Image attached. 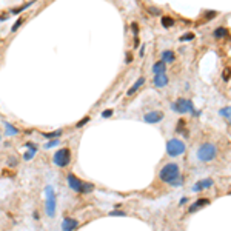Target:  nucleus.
Wrapping results in <instances>:
<instances>
[{"label": "nucleus", "instance_id": "1", "mask_svg": "<svg viewBox=\"0 0 231 231\" xmlns=\"http://www.w3.org/2000/svg\"><path fill=\"white\" fill-rule=\"evenodd\" d=\"M160 180L165 182V184H170L173 186H180L182 185V177H180V170L177 163H168L165 165L159 173Z\"/></svg>", "mask_w": 231, "mask_h": 231}, {"label": "nucleus", "instance_id": "27", "mask_svg": "<svg viewBox=\"0 0 231 231\" xmlns=\"http://www.w3.org/2000/svg\"><path fill=\"white\" fill-rule=\"evenodd\" d=\"M88 122H89V117H88V116H85L82 120H79V122L76 123V126H77V128H82V126L85 125V123H88Z\"/></svg>", "mask_w": 231, "mask_h": 231}, {"label": "nucleus", "instance_id": "20", "mask_svg": "<svg viewBox=\"0 0 231 231\" xmlns=\"http://www.w3.org/2000/svg\"><path fill=\"white\" fill-rule=\"evenodd\" d=\"M173 25H174L173 17H170V15H162V26L163 28H171Z\"/></svg>", "mask_w": 231, "mask_h": 231}, {"label": "nucleus", "instance_id": "24", "mask_svg": "<svg viewBox=\"0 0 231 231\" xmlns=\"http://www.w3.org/2000/svg\"><path fill=\"white\" fill-rule=\"evenodd\" d=\"M193 39H194V34H193V33H186V34L182 36L179 40H180V42H190V40H193Z\"/></svg>", "mask_w": 231, "mask_h": 231}, {"label": "nucleus", "instance_id": "21", "mask_svg": "<svg viewBox=\"0 0 231 231\" xmlns=\"http://www.w3.org/2000/svg\"><path fill=\"white\" fill-rule=\"evenodd\" d=\"M42 136L46 137L48 140H50V139H56V137H60L62 136V130H57V131H52V133H43Z\"/></svg>", "mask_w": 231, "mask_h": 231}, {"label": "nucleus", "instance_id": "25", "mask_svg": "<svg viewBox=\"0 0 231 231\" xmlns=\"http://www.w3.org/2000/svg\"><path fill=\"white\" fill-rule=\"evenodd\" d=\"M33 5V2H29V3H26V5H22V6H19V8H15V9H13V14H19L20 11H23L25 8H28V6H31Z\"/></svg>", "mask_w": 231, "mask_h": 231}, {"label": "nucleus", "instance_id": "8", "mask_svg": "<svg viewBox=\"0 0 231 231\" xmlns=\"http://www.w3.org/2000/svg\"><path fill=\"white\" fill-rule=\"evenodd\" d=\"M163 112L162 111H149V112H147V114L143 116V120L147 122V123H157V122H160L163 119Z\"/></svg>", "mask_w": 231, "mask_h": 231}, {"label": "nucleus", "instance_id": "28", "mask_svg": "<svg viewBox=\"0 0 231 231\" xmlns=\"http://www.w3.org/2000/svg\"><path fill=\"white\" fill-rule=\"evenodd\" d=\"M57 145H59V140H57V139H54V140H50V142H48V143L45 145V148H46V149H50V148L57 147Z\"/></svg>", "mask_w": 231, "mask_h": 231}, {"label": "nucleus", "instance_id": "7", "mask_svg": "<svg viewBox=\"0 0 231 231\" xmlns=\"http://www.w3.org/2000/svg\"><path fill=\"white\" fill-rule=\"evenodd\" d=\"M52 162L57 166H60V168L68 166L69 162H71V151H69V148H62L59 151H56L54 157H52Z\"/></svg>", "mask_w": 231, "mask_h": 231}, {"label": "nucleus", "instance_id": "36", "mask_svg": "<svg viewBox=\"0 0 231 231\" xmlns=\"http://www.w3.org/2000/svg\"><path fill=\"white\" fill-rule=\"evenodd\" d=\"M230 194H231V191H230Z\"/></svg>", "mask_w": 231, "mask_h": 231}, {"label": "nucleus", "instance_id": "26", "mask_svg": "<svg viewBox=\"0 0 231 231\" xmlns=\"http://www.w3.org/2000/svg\"><path fill=\"white\" fill-rule=\"evenodd\" d=\"M22 23H23V19H22V17L17 19V22H15V23L11 26V31H17V29L20 28V25H22Z\"/></svg>", "mask_w": 231, "mask_h": 231}, {"label": "nucleus", "instance_id": "23", "mask_svg": "<svg viewBox=\"0 0 231 231\" xmlns=\"http://www.w3.org/2000/svg\"><path fill=\"white\" fill-rule=\"evenodd\" d=\"M108 216H111V217H114V216L125 217V216H126V213H125V211H122V209H114V211H110V214H108Z\"/></svg>", "mask_w": 231, "mask_h": 231}, {"label": "nucleus", "instance_id": "4", "mask_svg": "<svg viewBox=\"0 0 231 231\" xmlns=\"http://www.w3.org/2000/svg\"><path fill=\"white\" fill-rule=\"evenodd\" d=\"M45 194H46V202H45V211L50 217L56 216V209H57V200H56V193L54 188L51 185H48L45 188Z\"/></svg>", "mask_w": 231, "mask_h": 231}, {"label": "nucleus", "instance_id": "33", "mask_svg": "<svg viewBox=\"0 0 231 231\" xmlns=\"http://www.w3.org/2000/svg\"><path fill=\"white\" fill-rule=\"evenodd\" d=\"M131 26H133V31H134V33L137 34V31H139V28H137V26H139V25H137V23H133Z\"/></svg>", "mask_w": 231, "mask_h": 231}, {"label": "nucleus", "instance_id": "5", "mask_svg": "<svg viewBox=\"0 0 231 231\" xmlns=\"http://www.w3.org/2000/svg\"><path fill=\"white\" fill-rule=\"evenodd\" d=\"M171 110L179 112V114H185V112H191L193 116H199V111L194 110L193 102L188 99H177L174 103H171Z\"/></svg>", "mask_w": 231, "mask_h": 231}, {"label": "nucleus", "instance_id": "32", "mask_svg": "<svg viewBox=\"0 0 231 231\" xmlns=\"http://www.w3.org/2000/svg\"><path fill=\"white\" fill-rule=\"evenodd\" d=\"M184 123H185L184 120H179V122H177V125H179V126H177V131H182V126H184Z\"/></svg>", "mask_w": 231, "mask_h": 231}, {"label": "nucleus", "instance_id": "34", "mask_svg": "<svg viewBox=\"0 0 231 231\" xmlns=\"http://www.w3.org/2000/svg\"><path fill=\"white\" fill-rule=\"evenodd\" d=\"M33 217H34L36 220H39V219H40V216H39V213H37V211H36V213L33 214Z\"/></svg>", "mask_w": 231, "mask_h": 231}, {"label": "nucleus", "instance_id": "31", "mask_svg": "<svg viewBox=\"0 0 231 231\" xmlns=\"http://www.w3.org/2000/svg\"><path fill=\"white\" fill-rule=\"evenodd\" d=\"M112 112H114L112 110H105L103 112H102V117H105V119H106V117H111V116H112Z\"/></svg>", "mask_w": 231, "mask_h": 231}, {"label": "nucleus", "instance_id": "10", "mask_svg": "<svg viewBox=\"0 0 231 231\" xmlns=\"http://www.w3.org/2000/svg\"><path fill=\"white\" fill-rule=\"evenodd\" d=\"M153 82H154L156 88H163V87L168 85V76H166V74H156Z\"/></svg>", "mask_w": 231, "mask_h": 231}, {"label": "nucleus", "instance_id": "17", "mask_svg": "<svg viewBox=\"0 0 231 231\" xmlns=\"http://www.w3.org/2000/svg\"><path fill=\"white\" fill-rule=\"evenodd\" d=\"M213 36H214V39H223V37H228V31L225 26H220V28H217L213 33Z\"/></svg>", "mask_w": 231, "mask_h": 231}, {"label": "nucleus", "instance_id": "12", "mask_svg": "<svg viewBox=\"0 0 231 231\" xmlns=\"http://www.w3.org/2000/svg\"><path fill=\"white\" fill-rule=\"evenodd\" d=\"M209 203V199H207V197H202V199H199V200H196L193 205L190 207V209L188 211L190 213H194L196 209H199V208H202V207H205V205H208Z\"/></svg>", "mask_w": 231, "mask_h": 231}, {"label": "nucleus", "instance_id": "30", "mask_svg": "<svg viewBox=\"0 0 231 231\" xmlns=\"http://www.w3.org/2000/svg\"><path fill=\"white\" fill-rule=\"evenodd\" d=\"M17 163H19L17 162V157H14V156L8 159V166H17Z\"/></svg>", "mask_w": 231, "mask_h": 231}, {"label": "nucleus", "instance_id": "29", "mask_svg": "<svg viewBox=\"0 0 231 231\" xmlns=\"http://www.w3.org/2000/svg\"><path fill=\"white\" fill-rule=\"evenodd\" d=\"M222 76H223V80H225V82H227V80H230V76H231V69H230V68H225V69H223V74H222Z\"/></svg>", "mask_w": 231, "mask_h": 231}, {"label": "nucleus", "instance_id": "15", "mask_svg": "<svg viewBox=\"0 0 231 231\" xmlns=\"http://www.w3.org/2000/svg\"><path fill=\"white\" fill-rule=\"evenodd\" d=\"M143 83H145V77H139V79L136 80V83H134V85H133V87H131L130 89H128V91H126V94H128V96H133V94H134V93H136V91H137L139 88H140V87H142V85H143Z\"/></svg>", "mask_w": 231, "mask_h": 231}, {"label": "nucleus", "instance_id": "35", "mask_svg": "<svg viewBox=\"0 0 231 231\" xmlns=\"http://www.w3.org/2000/svg\"><path fill=\"white\" fill-rule=\"evenodd\" d=\"M186 200H188V199H186V197H182V200H180V205H184V203H185Z\"/></svg>", "mask_w": 231, "mask_h": 231}, {"label": "nucleus", "instance_id": "16", "mask_svg": "<svg viewBox=\"0 0 231 231\" xmlns=\"http://www.w3.org/2000/svg\"><path fill=\"white\" fill-rule=\"evenodd\" d=\"M162 62L165 63H173L174 62V54H173V51H170V50H165L163 52H162Z\"/></svg>", "mask_w": 231, "mask_h": 231}, {"label": "nucleus", "instance_id": "13", "mask_svg": "<svg viewBox=\"0 0 231 231\" xmlns=\"http://www.w3.org/2000/svg\"><path fill=\"white\" fill-rule=\"evenodd\" d=\"M25 147H28L29 149H28V151H26V153L23 154V159H25V160H31V159L34 157V154L37 153V147H34V145L31 143V142L25 143Z\"/></svg>", "mask_w": 231, "mask_h": 231}, {"label": "nucleus", "instance_id": "6", "mask_svg": "<svg viewBox=\"0 0 231 231\" xmlns=\"http://www.w3.org/2000/svg\"><path fill=\"white\" fill-rule=\"evenodd\" d=\"M185 143L179 140V139H171L166 143V154L171 156V157H177V156L184 154L185 153Z\"/></svg>", "mask_w": 231, "mask_h": 231}, {"label": "nucleus", "instance_id": "14", "mask_svg": "<svg viewBox=\"0 0 231 231\" xmlns=\"http://www.w3.org/2000/svg\"><path fill=\"white\" fill-rule=\"evenodd\" d=\"M165 71H166V65H165L162 60L156 62L154 65H153V73H154V76H156V74H165Z\"/></svg>", "mask_w": 231, "mask_h": 231}, {"label": "nucleus", "instance_id": "9", "mask_svg": "<svg viewBox=\"0 0 231 231\" xmlns=\"http://www.w3.org/2000/svg\"><path fill=\"white\" fill-rule=\"evenodd\" d=\"M79 227V222L74 217H65L62 220V231H74Z\"/></svg>", "mask_w": 231, "mask_h": 231}, {"label": "nucleus", "instance_id": "2", "mask_svg": "<svg viewBox=\"0 0 231 231\" xmlns=\"http://www.w3.org/2000/svg\"><path fill=\"white\" fill-rule=\"evenodd\" d=\"M66 180H68V186L71 188L73 191L80 193V194H89V193H93L94 188H96L94 184L80 180L77 176H74V173H69L66 176Z\"/></svg>", "mask_w": 231, "mask_h": 231}, {"label": "nucleus", "instance_id": "3", "mask_svg": "<svg viewBox=\"0 0 231 231\" xmlns=\"http://www.w3.org/2000/svg\"><path fill=\"white\" fill-rule=\"evenodd\" d=\"M217 154V147L214 143H209V142H205L202 143L197 149V159L202 160V162H209L216 157Z\"/></svg>", "mask_w": 231, "mask_h": 231}, {"label": "nucleus", "instance_id": "19", "mask_svg": "<svg viewBox=\"0 0 231 231\" xmlns=\"http://www.w3.org/2000/svg\"><path fill=\"white\" fill-rule=\"evenodd\" d=\"M5 128H6V136H17L20 133L17 128L11 125V123H5Z\"/></svg>", "mask_w": 231, "mask_h": 231}, {"label": "nucleus", "instance_id": "18", "mask_svg": "<svg viewBox=\"0 0 231 231\" xmlns=\"http://www.w3.org/2000/svg\"><path fill=\"white\" fill-rule=\"evenodd\" d=\"M219 114L222 116V117H225V119H227L228 125H231V106H223V108L219 111Z\"/></svg>", "mask_w": 231, "mask_h": 231}, {"label": "nucleus", "instance_id": "22", "mask_svg": "<svg viewBox=\"0 0 231 231\" xmlns=\"http://www.w3.org/2000/svg\"><path fill=\"white\" fill-rule=\"evenodd\" d=\"M147 11L151 14V15H160L162 14V11H160V8H157V6H148L147 8Z\"/></svg>", "mask_w": 231, "mask_h": 231}, {"label": "nucleus", "instance_id": "11", "mask_svg": "<svg viewBox=\"0 0 231 231\" xmlns=\"http://www.w3.org/2000/svg\"><path fill=\"white\" fill-rule=\"evenodd\" d=\"M213 179H203V180H200V182H197V184L193 186V191H200V190H205V188H209V186H213Z\"/></svg>", "mask_w": 231, "mask_h": 231}]
</instances>
